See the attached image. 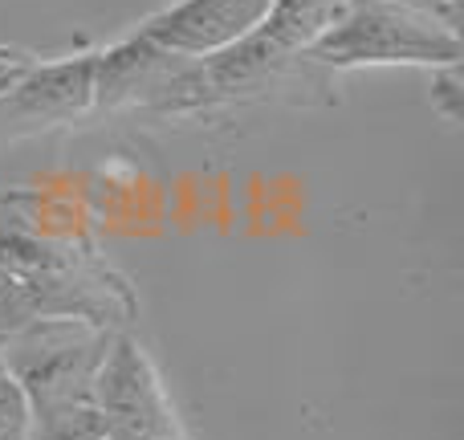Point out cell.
<instances>
[{"instance_id": "obj_1", "label": "cell", "mask_w": 464, "mask_h": 440, "mask_svg": "<svg viewBox=\"0 0 464 440\" xmlns=\"http://www.w3.org/2000/svg\"><path fill=\"white\" fill-rule=\"evenodd\" d=\"M0 261L29 278L49 318H82L106 330H135L139 294L98 249L82 204L41 188L0 192Z\"/></svg>"}, {"instance_id": "obj_2", "label": "cell", "mask_w": 464, "mask_h": 440, "mask_svg": "<svg viewBox=\"0 0 464 440\" xmlns=\"http://www.w3.org/2000/svg\"><path fill=\"white\" fill-rule=\"evenodd\" d=\"M305 57L330 73L371 65L444 70L460 65V24L387 0H346L343 16Z\"/></svg>"}, {"instance_id": "obj_3", "label": "cell", "mask_w": 464, "mask_h": 440, "mask_svg": "<svg viewBox=\"0 0 464 440\" xmlns=\"http://www.w3.org/2000/svg\"><path fill=\"white\" fill-rule=\"evenodd\" d=\"M122 335V330H119ZM114 330L82 318H37L0 338V359L21 384L33 420L94 408V376L102 367Z\"/></svg>"}, {"instance_id": "obj_4", "label": "cell", "mask_w": 464, "mask_h": 440, "mask_svg": "<svg viewBox=\"0 0 464 440\" xmlns=\"http://www.w3.org/2000/svg\"><path fill=\"white\" fill-rule=\"evenodd\" d=\"M94 416L111 440H171L184 436L163 376L135 330L114 335L102 367L94 376Z\"/></svg>"}, {"instance_id": "obj_5", "label": "cell", "mask_w": 464, "mask_h": 440, "mask_svg": "<svg viewBox=\"0 0 464 440\" xmlns=\"http://www.w3.org/2000/svg\"><path fill=\"white\" fill-rule=\"evenodd\" d=\"M94 114V49L65 57H37L0 94V139L70 127Z\"/></svg>"}, {"instance_id": "obj_6", "label": "cell", "mask_w": 464, "mask_h": 440, "mask_svg": "<svg viewBox=\"0 0 464 440\" xmlns=\"http://www.w3.org/2000/svg\"><path fill=\"white\" fill-rule=\"evenodd\" d=\"M273 0H171L135 24L139 37L176 57H212L256 29Z\"/></svg>"}, {"instance_id": "obj_7", "label": "cell", "mask_w": 464, "mask_h": 440, "mask_svg": "<svg viewBox=\"0 0 464 440\" xmlns=\"http://www.w3.org/2000/svg\"><path fill=\"white\" fill-rule=\"evenodd\" d=\"M37 318H49V306L41 298V289L33 281H24L13 265L0 261V338H8L13 330L29 327Z\"/></svg>"}, {"instance_id": "obj_8", "label": "cell", "mask_w": 464, "mask_h": 440, "mask_svg": "<svg viewBox=\"0 0 464 440\" xmlns=\"http://www.w3.org/2000/svg\"><path fill=\"white\" fill-rule=\"evenodd\" d=\"M29 440H111V433L94 416V408H82V412H65V416L33 420Z\"/></svg>"}, {"instance_id": "obj_9", "label": "cell", "mask_w": 464, "mask_h": 440, "mask_svg": "<svg viewBox=\"0 0 464 440\" xmlns=\"http://www.w3.org/2000/svg\"><path fill=\"white\" fill-rule=\"evenodd\" d=\"M33 433V408L24 400L21 384L8 376L5 359H0V440H29Z\"/></svg>"}, {"instance_id": "obj_10", "label": "cell", "mask_w": 464, "mask_h": 440, "mask_svg": "<svg viewBox=\"0 0 464 440\" xmlns=\"http://www.w3.org/2000/svg\"><path fill=\"white\" fill-rule=\"evenodd\" d=\"M432 106L449 122H460L464 114V90H460V65H444L432 70Z\"/></svg>"}, {"instance_id": "obj_11", "label": "cell", "mask_w": 464, "mask_h": 440, "mask_svg": "<svg viewBox=\"0 0 464 440\" xmlns=\"http://www.w3.org/2000/svg\"><path fill=\"white\" fill-rule=\"evenodd\" d=\"M387 5L420 8V13H432V16H444V21H457L460 24V5H457V0H387Z\"/></svg>"}, {"instance_id": "obj_12", "label": "cell", "mask_w": 464, "mask_h": 440, "mask_svg": "<svg viewBox=\"0 0 464 440\" xmlns=\"http://www.w3.org/2000/svg\"><path fill=\"white\" fill-rule=\"evenodd\" d=\"M171 440H188V433H184V436H171Z\"/></svg>"}]
</instances>
